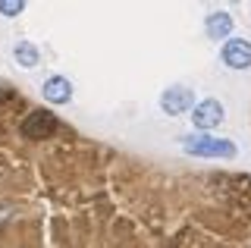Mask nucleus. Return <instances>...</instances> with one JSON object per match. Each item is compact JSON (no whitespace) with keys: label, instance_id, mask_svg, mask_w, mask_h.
<instances>
[{"label":"nucleus","instance_id":"obj_5","mask_svg":"<svg viewBox=\"0 0 251 248\" xmlns=\"http://www.w3.org/2000/svg\"><path fill=\"white\" fill-rule=\"evenodd\" d=\"M223 63L229 69H248L251 66V41H245V38H229L223 44Z\"/></svg>","mask_w":251,"mask_h":248},{"label":"nucleus","instance_id":"obj_4","mask_svg":"<svg viewBox=\"0 0 251 248\" xmlns=\"http://www.w3.org/2000/svg\"><path fill=\"white\" fill-rule=\"evenodd\" d=\"M192 123L198 129H204V132H207V129H217L220 123H223V104H220L217 98L201 100V104L192 110Z\"/></svg>","mask_w":251,"mask_h":248},{"label":"nucleus","instance_id":"obj_3","mask_svg":"<svg viewBox=\"0 0 251 248\" xmlns=\"http://www.w3.org/2000/svg\"><path fill=\"white\" fill-rule=\"evenodd\" d=\"M50 132H57V116L50 110H35L22 123V135L25 138H47Z\"/></svg>","mask_w":251,"mask_h":248},{"label":"nucleus","instance_id":"obj_8","mask_svg":"<svg viewBox=\"0 0 251 248\" xmlns=\"http://www.w3.org/2000/svg\"><path fill=\"white\" fill-rule=\"evenodd\" d=\"M13 57H16V63L25 66V69H31V66L41 63V50H38L31 41H19V44L13 48Z\"/></svg>","mask_w":251,"mask_h":248},{"label":"nucleus","instance_id":"obj_2","mask_svg":"<svg viewBox=\"0 0 251 248\" xmlns=\"http://www.w3.org/2000/svg\"><path fill=\"white\" fill-rule=\"evenodd\" d=\"M192 104H195V91L185 88V85H173V88H167L160 95V107H163V113H170V116H179V113L192 110Z\"/></svg>","mask_w":251,"mask_h":248},{"label":"nucleus","instance_id":"obj_7","mask_svg":"<svg viewBox=\"0 0 251 248\" xmlns=\"http://www.w3.org/2000/svg\"><path fill=\"white\" fill-rule=\"evenodd\" d=\"M204 32H207V38H229L232 32V16L226 10H214V13H207L204 16Z\"/></svg>","mask_w":251,"mask_h":248},{"label":"nucleus","instance_id":"obj_6","mask_svg":"<svg viewBox=\"0 0 251 248\" xmlns=\"http://www.w3.org/2000/svg\"><path fill=\"white\" fill-rule=\"evenodd\" d=\"M44 100L47 104H69L73 100V82L66 75H50L44 82Z\"/></svg>","mask_w":251,"mask_h":248},{"label":"nucleus","instance_id":"obj_9","mask_svg":"<svg viewBox=\"0 0 251 248\" xmlns=\"http://www.w3.org/2000/svg\"><path fill=\"white\" fill-rule=\"evenodd\" d=\"M22 10H25L22 0H0V13H3V16H19Z\"/></svg>","mask_w":251,"mask_h":248},{"label":"nucleus","instance_id":"obj_1","mask_svg":"<svg viewBox=\"0 0 251 248\" xmlns=\"http://www.w3.org/2000/svg\"><path fill=\"white\" fill-rule=\"evenodd\" d=\"M182 151L195 157H235V145L214 135H188L182 138Z\"/></svg>","mask_w":251,"mask_h":248}]
</instances>
